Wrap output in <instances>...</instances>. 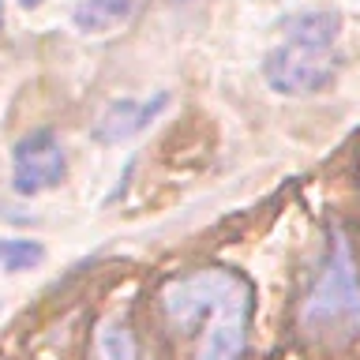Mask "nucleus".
Returning a JSON list of instances; mask_svg holds the SVG:
<instances>
[{
    "label": "nucleus",
    "mask_w": 360,
    "mask_h": 360,
    "mask_svg": "<svg viewBox=\"0 0 360 360\" xmlns=\"http://www.w3.org/2000/svg\"><path fill=\"white\" fill-rule=\"evenodd\" d=\"M165 326L195 342V360H244L252 326V285L236 270L202 266L162 289Z\"/></svg>",
    "instance_id": "f257e3e1"
},
{
    "label": "nucleus",
    "mask_w": 360,
    "mask_h": 360,
    "mask_svg": "<svg viewBox=\"0 0 360 360\" xmlns=\"http://www.w3.org/2000/svg\"><path fill=\"white\" fill-rule=\"evenodd\" d=\"M338 41V15L334 11H304L285 22V41L266 56L263 79L270 90L285 98L319 94L330 86L342 68V56L334 49Z\"/></svg>",
    "instance_id": "f03ea898"
},
{
    "label": "nucleus",
    "mask_w": 360,
    "mask_h": 360,
    "mask_svg": "<svg viewBox=\"0 0 360 360\" xmlns=\"http://www.w3.org/2000/svg\"><path fill=\"white\" fill-rule=\"evenodd\" d=\"M300 326L308 338L342 345L360 334V270L345 233H334L326 259L300 304Z\"/></svg>",
    "instance_id": "7ed1b4c3"
},
{
    "label": "nucleus",
    "mask_w": 360,
    "mask_h": 360,
    "mask_svg": "<svg viewBox=\"0 0 360 360\" xmlns=\"http://www.w3.org/2000/svg\"><path fill=\"white\" fill-rule=\"evenodd\" d=\"M68 176V158L60 139L49 128H38L30 135H22L11 150V188L19 195H41V191H53L60 180Z\"/></svg>",
    "instance_id": "20e7f679"
},
{
    "label": "nucleus",
    "mask_w": 360,
    "mask_h": 360,
    "mask_svg": "<svg viewBox=\"0 0 360 360\" xmlns=\"http://www.w3.org/2000/svg\"><path fill=\"white\" fill-rule=\"evenodd\" d=\"M169 105V94H154L146 101H135V98H120L98 117L94 124V139L98 143H124L131 135H139L150 120H158V112Z\"/></svg>",
    "instance_id": "39448f33"
},
{
    "label": "nucleus",
    "mask_w": 360,
    "mask_h": 360,
    "mask_svg": "<svg viewBox=\"0 0 360 360\" xmlns=\"http://www.w3.org/2000/svg\"><path fill=\"white\" fill-rule=\"evenodd\" d=\"M90 360H143L139 338H135L131 323L124 315H109L98 323L94 345H90Z\"/></svg>",
    "instance_id": "423d86ee"
},
{
    "label": "nucleus",
    "mask_w": 360,
    "mask_h": 360,
    "mask_svg": "<svg viewBox=\"0 0 360 360\" xmlns=\"http://www.w3.org/2000/svg\"><path fill=\"white\" fill-rule=\"evenodd\" d=\"M131 15V0H75V27L83 34H105L112 27H120Z\"/></svg>",
    "instance_id": "0eeeda50"
},
{
    "label": "nucleus",
    "mask_w": 360,
    "mask_h": 360,
    "mask_svg": "<svg viewBox=\"0 0 360 360\" xmlns=\"http://www.w3.org/2000/svg\"><path fill=\"white\" fill-rule=\"evenodd\" d=\"M45 248L27 236H0V270L4 274H19V270H34L41 266Z\"/></svg>",
    "instance_id": "6e6552de"
},
{
    "label": "nucleus",
    "mask_w": 360,
    "mask_h": 360,
    "mask_svg": "<svg viewBox=\"0 0 360 360\" xmlns=\"http://www.w3.org/2000/svg\"><path fill=\"white\" fill-rule=\"evenodd\" d=\"M19 4H22V8H38L41 0H19Z\"/></svg>",
    "instance_id": "1a4fd4ad"
},
{
    "label": "nucleus",
    "mask_w": 360,
    "mask_h": 360,
    "mask_svg": "<svg viewBox=\"0 0 360 360\" xmlns=\"http://www.w3.org/2000/svg\"><path fill=\"white\" fill-rule=\"evenodd\" d=\"M0 27H4V0H0Z\"/></svg>",
    "instance_id": "9d476101"
}]
</instances>
